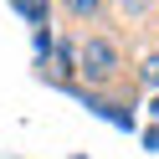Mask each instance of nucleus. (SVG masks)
I'll return each instance as SVG.
<instances>
[{
	"mask_svg": "<svg viewBox=\"0 0 159 159\" xmlns=\"http://www.w3.org/2000/svg\"><path fill=\"white\" fill-rule=\"evenodd\" d=\"M123 67H128V57H123V41L113 31H82L77 36V77L87 87H108Z\"/></svg>",
	"mask_w": 159,
	"mask_h": 159,
	"instance_id": "obj_1",
	"label": "nucleus"
},
{
	"mask_svg": "<svg viewBox=\"0 0 159 159\" xmlns=\"http://www.w3.org/2000/svg\"><path fill=\"white\" fill-rule=\"evenodd\" d=\"M103 11H108V0H62V16H67V21H77V26L103 21Z\"/></svg>",
	"mask_w": 159,
	"mask_h": 159,
	"instance_id": "obj_2",
	"label": "nucleus"
},
{
	"mask_svg": "<svg viewBox=\"0 0 159 159\" xmlns=\"http://www.w3.org/2000/svg\"><path fill=\"white\" fill-rule=\"evenodd\" d=\"M108 5H113V11H118V16H123V21H144V16H149V11H154L159 0H108Z\"/></svg>",
	"mask_w": 159,
	"mask_h": 159,
	"instance_id": "obj_3",
	"label": "nucleus"
},
{
	"mask_svg": "<svg viewBox=\"0 0 159 159\" xmlns=\"http://www.w3.org/2000/svg\"><path fill=\"white\" fill-rule=\"evenodd\" d=\"M139 82H144V87H159V52H149L144 62H139Z\"/></svg>",
	"mask_w": 159,
	"mask_h": 159,
	"instance_id": "obj_4",
	"label": "nucleus"
}]
</instances>
